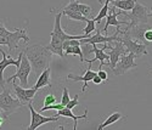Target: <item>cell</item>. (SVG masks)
Listing matches in <instances>:
<instances>
[{"label": "cell", "instance_id": "1", "mask_svg": "<svg viewBox=\"0 0 152 130\" xmlns=\"http://www.w3.org/2000/svg\"><path fill=\"white\" fill-rule=\"evenodd\" d=\"M24 55L27 56L32 69L34 71V74L38 77L45 68L49 67L50 61H51V51L48 50L46 46L35 44V45H31L27 46L23 50Z\"/></svg>", "mask_w": 152, "mask_h": 130}, {"label": "cell", "instance_id": "2", "mask_svg": "<svg viewBox=\"0 0 152 130\" xmlns=\"http://www.w3.org/2000/svg\"><path fill=\"white\" fill-rule=\"evenodd\" d=\"M23 40L24 43L29 42V37L27 34V28H15L14 32H10L7 35L0 37V45H7L9 51L12 53L18 47V43Z\"/></svg>", "mask_w": 152, "mask_h": 130}, {"label": "cell", "instance_id": "3", "mask_svg": "<svg viewBox=\"0 0 152 130\" xmlns=\"http://www.w3.org/2000/svg\"><path fill=\"white\" fill-rule=\"evenodd\" d=\"M22 107H23L22 102L17 97L16 99L12 97L10 94V90L7 88L3 89V93L0 94V110L3 111L6 118H9L12 113H15Z\"/></svg>", "mask_w": 152, "mask_h": 130}, {"label": "cell", "instance_id": "4", "mask_svg": "<svg viewBox=\"0 0 152 130\" xmlns=\"http://www.w3.org/2000/svg\"><path fill=\"white\" fill-rule=\"evenodd\" d=\"M122 15H125V17L129 20V26L126 27L140 23H148V9L137 1L135 3V6L132 11H123Z\"/></svg>", "mask_w": 152, "mask_h": 130}, {"label": "cell", "instance_id": "5", "mask_svg": "<svg viewBox=\"0 0 152 130\" xmlns=\"http://www.w3.org/2000/svg\"><path fill=\"white\" fill-rule=\"evenodd\" d=\"M31 72H32V66H31V63H29L27 56L24 55V53H23L21 63H20V66L17 67V72L12 77L5 79V80H6V83H12L17 78V79H20L21 86L22 88H27V85H28V77H29Z\"/></svg>", "mask_w": 152, "mask_h": 130}, {"label": "cell", "instance_id": "6", "mask_svg": "<svg viewBox=\"0 0 152 130\" xmlns=\"http://www.w3.org/2000/svg\"><path fill=\"white\" fill-rule=\"evenodd\" d=\"M135 57L136 56L134 54H132V53L122 55L119 57V61L116 64V67L113 69H111L112 74L113 75H122V74H125L126 72H129L133 68H136L137 63L135 62Z\"/></svg>", "mask_w": 152, "mask_h": 130}, {"label": "cell", "instance_id": "7", "mask_svg": "<svg viewBox=\"0 0 152 130\" xmlns=\"http://www.w3.org/2000/svg\"><path fill=\"white\" fill-rule=\"evenodd\" d=\"M27 106H28V108L31 111V124L27 128V130H37L40 125L46 124V123H50V122H56L60 118L57 114L56 115H53V117H44L40 113L35 112V110H34V107L32 105V102L28 103Z\"/></svg>", "mask_w": 152, "mask_h": 130}, {"label": "cell", "instance_id": "8", "mask_svg": "<svg viewBox=\"0 0 152 130\" xmlns=\"http://www.w3.org/2000/svg\"><path fill=\"white\" fill-rule=\"evenodd\" d=\"M123 14V11L121 10L119 12H117L116 7L115 6H108V12H107V16H106V24H105V28H104V33L107 32V28L110 26H115L116 27V32L118 34H122V31H121V26H129V21H118L117 20V16Z\"/></svg>", "mask_w": 152, "mask_h": 130}, {"label": "cell", "instance_id": "9", "mask_svg": "<svg viewBox=\"0 0 152 130\" xmlns=\"http://www.w3.org/2000/svg\"><path fill=\"white\" fill-rule=\"evenodd\" d=\"M0 53H1V55H3V60L0 61V86H1L3 89H5L6 88V80L4 79V71H5V68L7 66H11V64H12V66H16V67L20 66L21 60H22V55H23V51H21V53H20L17 60L12 58L11 56H7L4 50H0Z\"/></svg>", "mask_w": 152, "mask_h": 130}, {"label": "cell", "instance_id": "10", "mask_svg": "<svg viewBox=\"0 0 152 130\" xmlns=\"http://www.w3.org/2000/svg\"><path fill=\"white\" fill-rule=\"evenodd\" d=\"M122 43L126 50V53H132L135 56H141V55H147V49H146V44H141L137 43L134 39L126 37V35H122Z\"/></svg>", "mask_w": 152, "mask_h": 130}, {"label": "cell", "instance_id": "11", "mask_svg": "<svg viewBox=\"0 0 152 130\" xmlns=\"http://www.w3.org/2000/svg\"><path fill=\"white\" fill-rule=\"evenodd\" d=\"M82 44H107L111 42H122V39L119 37V34L116 32L113 35L107 37V35H102L100 31H96V34L85 39H80Z\"/></svg>", "mask_w": 152, "mask_h": 130}, {"label": "cell", "instance_id": "12", "mask_svg": "<svg viewBox=\"0 0 152 130\" xmlns=\"http://www.w3.org/2000/svg\"><path fill=\"white\" fill-rule=\"evenodd\" d=\"M113 43H115V46H111V49H110L111 51H108V53H107V55L110 56V61L107 63V67L110 69H113L116 67V64L119 61V57L122 55L128 54L122 42H113Z\"/></svg>", "mask_w": 152, "mask_h": 130}, {"label": "cell", "instance_id": "13", "mask_svg": "<svg viewBox=\"0 0 152 130\" xmlns=\"http://www.w3.org/2000/svg\"><path fill=\"white\" fill-rule=\"evenodd\" d=\"M12 86H14V91L16 94V97L22 102L23 106L28 105L33 101L34 95L37 94V90L34 88L32 89H26V88H22L21 85H17L15 82H12Z\"/></svg>", "mask_w": 152, "mask_h": 130}, {"label": "cell", "instance_id": "14", "mask_svg": "<svg viewBox=\"0 0 152 130\" xmlns=\"http://www.w3.org/2000/svg\"><path fill=\"white\" fill-rule=\"evenodd\" d=\"M91 66H93V64L89 63V67H88V69L85 71L84 75H74V74H72V73H69V74L67 75V79H71V80H74V82H84V85H83V88H82V91H83V93L86 91L88 82L93 80V78L96 75V73L91 69Z\"/></svg>", "mask_w": 152, "mask_h": 130}, {"label": "cell", "instance_id": "15", "mask_svg": "<svg viewBox=\"0 0 152 130\" xmlns=\"http://www.w3.org/2000/svg\"><path fill=\"white\" fill-rule=\"evenodd\" d=\"M63 10H72V11H77V12H80V14L85 17L89 18L90 15H91V12H93V9L89 6V5H86V4H82L79 3L78 0H71L69 4L67 6H65V9Z\"/></svg>", "mask_w": 152, "mask_h": 130}, {"label": "cell", "instance_id": "16", "mask_svg": "<svg viewBox=\"0 0 152 130\" xmlns=\"http://www.w3.org/2000/svg\"><path fill=\"white\" fill-rule=\"evenodd\" d=\"M51 69H50V67L45 68L39 75H38V79H37V83L35 85L33 86L37 91L39 89L42 88H45V86H49V88H51Z\"/></svg>", "mask_w": 152, "mask_h": 130}, {"label": "cell", "instance_id": "17", "mask_svg": "<svg viewBox=\"0 0 152 130\" xmlns=\"http://www.w3.org/2000/svg\"><path fill=\"white\" fill-rule=\"evenodd\" d=\"M57 115H58V117L63 115V117H68V118H72V119L74 121L73 130H77V122H78L79 119H85V121H88V110H85V111H84V114H82V115H74V114L72 113V110H69V108H67V107H63L62 110L57 111Z\"/></svg>", "mask_w": 152, "mask_h": 130}, {"label": "cell", "instance_id": "18", "mask_svg": "<svg viewBox=\"0 0 152 130\" xmlns=\"http://www.w3.org/2000/svg\"><path fill=\"white\" fill-rule=\"evenodd\" d=\"M122 118H125V117H123V114H122L121 112H113L112 114H110L107 118L97 126V130H104L106 126H108V125H111V124L117 123V122L121 121Z\"/></svg>", "mask_w": 152, "mask_h": 130}, {"label": "cell", "instance_id": "19", "mask_svg": "<svg viewBox=\"0 0 152 130\" xmlns=\"http://www.w3.org/2000/svg\"><path fill=\"white\" fill-rule=\"evenodd\" d=\"M135 3L136 0H115V1L111 3V5L122 11H132L135 6Z\"/></svg>", "mask_w": 152, "mask_h": 130}, {"label": "cell", "instance_id": "20", "mask_svg": "<svg viewBox=\"0 0 152 130\" xmlns=\"http://www.w3.org/2000/svg\"><path fill=\"white\" fill-rule=\"evenodd\" d=\"M62 15H66L69 20H74V21H80V22H88V17L83 16L80 12L77 11H72V10H63L62 11Z\"/></svg>", "mask_w": 152, "mask_h": 130}, {"label": "cell", "instance_id": "21", "mask_svg": "<svg viewBox=\"0 0 152 130\" xmlns=\"http://www.w3.org/2000/svg\"><path fill=\"white\" fill-rule=\"evenodd\" d=\"M65 55H78L80 57V62L84 63V55L80 46H68L65 49Z\"/></svg>", "mask_w": 152, "mask_h": 130}, {"label": "cell", "instance_id": "22", "mask_svg": "<svg viewBox=\"0 0 152 130\" xmlns=\"http://www.w3.org/2000/svg\"><path fill=\"white\" fill-rule=\"evenodd\" d=\"M96 29V26H95V21L89 18L86 22V26H85V28L82 31V34H91V32H94Z\"/></svg>", "mask_w": 152, "mask_h": 130}, {"label": "cell", "instance_id": "23", "mask_svg": "<svg viewBox=\"0 0 152 130\" xmlns=\"http://www.w3.org/2000/svg\"><path fill=\"white\" fill-rule=\"evenodd\" d=\"M108 6H110V4H104V7L100 10V12H99V15L95 17V18H93L95 22H97V23H100L101 21L104 20V17H106L107 16V12H108Z\"/></svg>", "mask_w": 152, "mask_h": 130}, {"label": "cell", "instance_id": "24", "mask_svg": "<svg viewBox=\"0 0 152 130\" xmlns=\"http://www.w3.org/2000/svg\"><path fill=\"white\" fill-rule=\"evenodd\" d=\"M63 107H65V106H63L62 103L60 102V103H53V105H49V106H43L39 111H40V112H45V111H50V110H56V111H60V110H62Z\"/></svg>", "mask_w": 152, "mask_h": 130}, {"label": "cell", "instance_id": "25", "mask_svg": "<svg viewBox=\"0 0 152 130\" xmlns=\"http://www.w3.org/2000/svg\"><path fill=\"white\" fill-rule=\"evenodd\" d=\"M63 90V93H62V99H61V103L63 106H67V103L69 102V100H71V97H69V94H68V89L67 88H63L62 89Z\"/></svg>", "mask_w": 152, "mask_h": 130}, {"label": "cell", "instance_id": "26", "mask_svg": "<svg viewBox=\"0 0 152 130\" xmlns=\"http://www.w3.org/2000/svg\"><path fill=\"white\" fill-rule=\"evenodd\" d=\"M78 105H79V95H74V97L69 100V102L67 103L66 107L69 108V110H72V108H74V107H77Z\"/></svg>", "mask_w": 152, "mask_h": 130}, {"label": "cell", "instance_id": "27", "mask_svg": "<svg viewBox=\"0 0 152 130\" xmlns=\"http://www.w3.org/2000/svg\"><path fill=\"white\" fill-rule=\"evenodd\" d=\"M53 103H56V96L53 94H49L45 96L44 100V106H49V105H53Z\"/></svg>", "mask_w": 152, "mask_h": 130}, {"label": "cell", "instance_id": "28", "mask_svg": "<svg viewBox=\"0 0 152 130\" xmlns=\"http://www.w3.org/2000/svg\"><path fill=\"white\" fill-rule=\"evenodd\" d=\"M144 39H145V44H152V27L150 29H147L144 34Z\"/></svg>", "mask_w": 152, "mask_h": 130}, {"label": "cell", "instance_id": "29", "mask_svg": "<svg viewBox=\"0 0 152 130\" xmlns=\"http://www.w3.org/2000/svg\"><path fill=\"white\" fill-rule=\"evenodd\" d=\"M10 33V31L4 26L3 21H0V37H4V35H7Z\"/></svg>", "mask_w": 152, "mask_h": 130}, {"label": "cell", "instance_id": "30", "mask_svg": "<svg viewBox=\"0 0 152 130\" xmlns=\"http://www.w3.org/2000/svg\"><path fill=\"white\" fill-rule=\"evenodd\" d=\"M101 79H102V82H105V80H107L108 79V75H107V72L106 71H102V69H99V72L96 73Z\"/></svg>", "mask_w": 152, "mask_h": 130}, {"label": "cell", "instance_id": "31", "mask_svg": "<svg viewBox=\"0 0 152 130\" xmlns=\"http://www.w3.org/2000/svg\"><path fill=\"white\" fill-rule=\"evenodd\" d=\"M91 82H93L94 84L99 85V84H101V83H102V79H101V78H100V77H99V75L96 74V75H95L94 78H93V80H91Z\"/></svg>", "mask_w": 152, "mask_h": 130}, {"label": "cell", "instance_id": "32", "mask_svg": "<svg viewBox=\"0 0 152 130\" xmlns=\"http://www.w3.org/2000/svg\"><path fill=\"white\" fill-rule=\"evenodd\" d=\"M112 1H115V0H99L100 4H111Z\"/></svg>", "mask_w": 152, "mask_h": 130}, {"label": "cell", "instance_id": "33", "mask_svg": "<svg viewBox=\"0 0 152 130\" xmlns=\"http://www.w3.org/2000/svg\"><path fill=\"white\" fill-rule=\"evenodd\" d=\"M55 130H66V129H65V126H63V125H58V126L55 128Z\"/></svg>", "mask_w": 152, "mask_h": 130}, {"label": "cell", "instance_id": "34", "mask_svg": "<svg viewBox=\"0 0 152 130\" xmlns=\"http://www.w3.org/2000/svg\"><path fill=\"white\" fill-rule=\"evenodd\" d=\"M150 16H152V10H150V12H148V17Z\"/></svg>", "mask_w": 152, "mask_h": 130}, {"label": "cell", "instance_id": "35", "mask_svg": "<svg viewBox=\"0 0 152 130\" xmlns=\"http://www.w3.org/2000/svg\"><path fill=\"white\" fill-rule=\"evenodd\" d=\"M150 72H151V73H152V68H150Z\"/></svg>", "mask_w": 152, "mask_h": 130}]
</instances>
